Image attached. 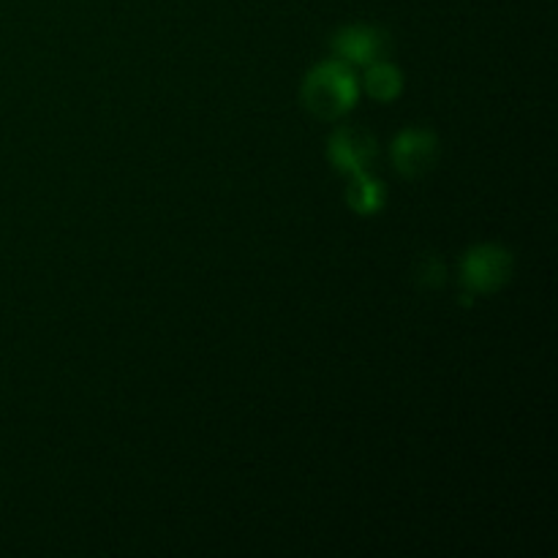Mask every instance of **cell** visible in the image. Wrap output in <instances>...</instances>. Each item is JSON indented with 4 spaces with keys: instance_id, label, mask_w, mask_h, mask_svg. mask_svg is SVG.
Masks as SVG:
<instances>
[{
    "instance_id": "1",
    "label": "cell",
    "mask_w": 558,
    "mask_h": 558,
    "mask_svg": "<svg viewBox=\"0 0 558 558\" xmlns=\"http://www.w3.org/2000/svg\"><path fill=\"white\" fill-rule=\"evenodd\" d=\"M360 98V80L343 60H325L314 65L303 82V104L314 118L338 120L354 109Z\"/></svg>"
},
{
    "instance_id": "2",
    "label": "cell",
    "mask_w": 558,
    "mask_h": 558,
    "mask_svg": "<svg viewBox=\"0 0 558 558\" xmlns=\"http://www.w3.org/2000/svg\"><path fill=\"white\" fill-rule=\"evenodd\" d=\"M515 259L507 248L494 243L474 245L461 262V283L472 294H494L510 281Z\"/></svg>"
},
{
    "instance_id": "3",
    "label": "cell",
    "mask_w": 558,
    "mask_h": 558,
    "mask_svg": "<svg viewBox=\"0 0 558 558\" xmlns=\"http://www.w3.org/2000/svg\"><path fill=\"white\" fill-rule=\"evenodd\" d=\"M390 49V33L374 25H349L332 36V52L349 65H365L368 69L371 63L387 60Z\"/></svg>"
},
{
    "instance_id": "4",
    "label": "cell",
    "mask_w": 558,
    "mask_h": 558,
    "mask_svg": "<svg viewBox=\"0 0 558 558\" xmlns=\"http://www.w3.org/2000/svg\"><path fill=\"white\" fill-rule=\"evenodd\" d=\"M390 156L401 178H423L439 161V140H436L434 131L425 129L401 131L392 142Z\"/></svg>"
},
{
    "instance_id": "5",
    "label": "cell",
    "mask_w": 558,
    "mask_h": 558,
    "mask_svg": "<svg viewBox=\"0 0 558 558\" xmlns=\"http://www.w3.org/2000/svg\"><path fill=\"white\" fill-rule=\"evenodd\" d=\"M330 161L338 172L360 174L368 172L376 161V140L371 131L343 125L330 136Z\"/></svg>"
},
{
    "instance_id": "6",
    "label": "cell",
    "mask_w": 558,
    "mask_h": 558,
    "mask_svg": "<svg viewBox=\"0 0 558 558\" xmlns=\"http://www.w3.org/2000/svg\"><path fill=\"white\" fill-rule=\"evenodd\" d=\"M347 202L354 213H363V216H374L385 207L387 191L385 185L376 178H371L368 172L352 174V183H349Z\"/></svg>"
},
{
    "instance_id": "7",
    "label": "cell",
    "mask_w": 558,
    "mask_h": 558,
    "mask_svg": "<svg viewBox=\"0 0 558 558\" xmlns=\"http://www.w3.org/2000/svg\"><path fill=\"white\" fill-rule=\"evenodd\" d=\"M365 93L376 101H392V98L401 96L403 90V74L387 60H379V63H371L368 71H365Z\"/></svg>"
},
{
    "instance_id": "8",
    "label": "cell",
    "mask_w": 558,
    "mask_h": 558,
    "mask_svg": "<svg viewBox=\"0 0 558 558\" xmlns=\"http://www.w3.org/2000/svg\"><path fill=\"white\" fill-rule=\"evenodd\" d=\"M417 276H428V278H423V281L428 283V287H439L441 276H445V265H441L436 256H425V267L417 272Z\"/></svg>"
}]
</instances>
